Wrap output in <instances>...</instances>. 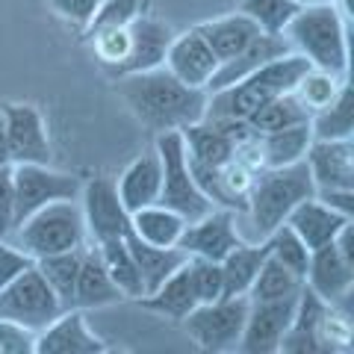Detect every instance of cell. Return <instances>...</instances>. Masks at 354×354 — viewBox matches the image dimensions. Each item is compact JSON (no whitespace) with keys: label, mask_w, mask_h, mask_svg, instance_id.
<instances>
[{"label":"cell","mask_w":354,"mask_h":354,"mask_svg":"<svg viewBox=\"0 0 354 354\" xmlns=\"http://www.w3.org/2000/svg\"><path fill=\"white\" fill-rule=\"evenodd\" d=\"M115 88L130 106V113L153 133L183 130L195 124V121H201L207 113L204 88L183 86L162 65L142 74L118 77Z\"/></svg>","instance_id":"cell-1"},{"label":"cell","mask_w":354,"mask_h":354,"mask_svg":"<svg viewBox=\"0 0 354 354\" xmlns=\"http://www.w3.org/2000/svg\"><path fill=\"white\" fill-rule=\"evenodd\" d=\"M316 195L313 177H310L307 162L281 165V169H260L251 183L248 204L239 218H245L248 234H242L245 242H263L274 227H281L290 218L292 209Z\"/></svg>","instance_id":"cell-2"},{"label":"cell","mask_w":354,"mask_h":354,"mask_svg":"<svg viewBox=\"0 0 354 354\" xmlns=\"http://www.w3.org/2000/svg\"><path fill=\"white\" fill-rule=\"evenodd\" d=\"M283 39L310 68L348 77V18L334 3L301 6L286 24Z\"/></svg>","instance_id":"cell-3"},{"label":"cell","mask_w":354,"mask_h":354,"mask_svg":"<svg viewBox=\"0 0 354 354\" xmlns=\"http://www.w3.org/2000/svg\"><path fill=\"white\" fill-rule=\"evenodd\" d=\"M310 68V62L298 53H283V57L266 62L263 68L248 74L245 80H239L227 88L207 95V113L204 118H236L248 121L263 104L274 101L286 92H292L295 83L301 80V74Z\"/></svg>","instance_id":"cell-4"},{"label":"cell","mask_w":354,"mask_h":354,"mask_svg":"<svg viewBox=\"0 0 354 354\" xmlns=\"http://www.w3.org/2000/svg\"><path fill=\"white\" fill-rule=\"evenodd\" d=\"M32 260L48 257V254H62L88 245L86 221L80 209V198H65V201H50L6 236Z\"/></svg>","instance_id":"cell-5"},{"label":"cell","mask_w":354,"mask_h":354,"mask_svg":"<svg viewBox=\"0 0 354 354\" xmlns=\"http://www.w3.org/2000/svg\"><path fill=\"white\" fill-rule=\"evenodd\" d=\"M153 151L160 153L162 162V189H160V204L174 209L177 216L189 221H198L213 209V201L198 189L192 169H189V157H186V145L180 130H169V133H157V145Z\"/></svg>","instance_id":"cell-6"},{"label":"cell","mask_w":354,"mask_h":354,"mask_svg":"<svg viewBox=\"0 0 354 354\" xmlns=\"http://www.w3.org/2000/svg\"><path fill=\"white\" fill-rule=\"evenodd\" d=\"M248 307H251L248 295H221L209 304H198L180 322H183L186 337L201 351L227 354L239 348Z\"/></svg>","instance_id":"cell-7"},{"label":"cell","mask_w":354,"mask_h":354,"mask_svg":"<svg viewBox=\"0 0 354 354\" xmlns=\"http://www.w3.org/2000/svg\"><path fill=\"white\" fill-rule=\"evenodd\" d=\"M65 313V304L59 301V295L50 290V283L41 278V272L27 269L24 274H18L12 283H6L0 290V319H12V322H21L39 330L48 328L53 319Z\"/></svg>","instance_id":"cell-8"},{"label":"cell","mask_w":354,"mask_h":354,"mask_svg":"<svg viewBox=\"0 0 354 354\" xmlns=\"http://www.w3.org/2000/svg\"><path fill=\"white\" fill-rule=\"evenodd\" d=\"M12 183H15V227L27 216L36 213V209H41L44 204L65 201V198H80L83 192V183L77 177L50 169V162L48 165H36V162L12 165Z\"/></svg>","instance_id":"cell-9"},{"label":"cell","mask_w":354,"mask_h":354,"mask_svg":"<svg viewBox=\"0 0 354 354\" xmlns=\"http://www.w3.org/2000/svg\"><path fill=\"white\" fill-rule=\"evenodd\" d=\"M80 209L86 221L88 242H106V239H121L130 227V213L124 209L115 189V177H92L83 183L80 192Z\"/></svg>","instance_id":"cell-10"},{"label":"cell","mask_w":354,"mask_h":354,"mask_svg":"<svg viewBox=\"0 0 354 354\" xmlns=\"http://www.w3.org/2000/svg\"><path fill=\"white\" fill-rule=\"evenodd\" d=\"M0 118H3V127H6V145H9L12 165H24V162L48 165L50 162L48 124H44V118L36 106L9 104L0 113Z\"/></svg>","instance_id":"cell-11"},{"label":"cell","mask_w":354,"mask_h":354,"mask_svg":"<svg viewBox=\"0 0 354 354\" xmlns=\"http://www.w3.org/2000/svg\"><path fill=\"white\" fill-rule=\"evenodd\" d=\"M239 242H245L239 236V221L234 209H221L213 207L207 216H201L198 221H189L183 230L177 248H183L189 257H207L221 263L234 251Z\"/></svg>","instance_id":"cell-12"},{"label":"cell","mask_w":354,"mask_h":354,"mask_svg":"<svg viewBox=\"0 0 354 354\" xmlns=\"http://www.w3.org/2000/svg\"><path fill=\"white\" fill-rule=\"evenodd\" d=\"M295 298H278V301H251L245 330H242L239 348L242 354H278L286 330L292 325Z\"/></svg>","instance_id":"cell-13"},{"label":"cell","mask_w":354,"mask_h":354,"mask_svg":"<svg viewBox=\"0 0 354 354\" xmlns=\"http://www.w3.org/2000/svg\"><path fill=\"white\" fill-rule=\"evenodd\" d=\"M304 286H310L328 304H348L354 295V263L337 248V242L313 248L304 272Z\"/></svg>","instance_id":"cell-14"},{"label":"cell","mask_w":354,"mask_h":354,"mask_svg":"<svg viewBox=\"0 0 354 354\" xmlns=\"http://www.w3.org/2000/svg\"><path fill=\"white\" fill-rule=\"evenodd\" d=\"M162 68L171 77H177L183 86L204 88L207 92L213 74L218 71V59H216V53L209 50V44L204 41L201 32L192 27V30L180 32V36H171L169 50H165V59H162Z\"/></svg>","instance_id":"cell-15"},{"label":"cell","mask_w":354,"mask_h":354,"mask_svg":"<svg viewBox=\"0 0 354 354\" xmlns=\"http://www.w3.org/2000/svg\"><path fill=\"white\" fill-rule=\"evenodd\" d=\"M109 346L88 328L86 310L68 307L62 316L39 330L36 354H106Z\"/></svg>","instance_id":"cell-16"},{"label":"cell","mask_w":354,"mask_h":354,"mask_svg":"<svg viewBox=\"0 0 354 354\" xmlns=\"http://www.w3.org/2000/svg\"><path fill=\"white\" fill-rule=\"evenodd\" d=\"M304 162L319 189H354V142L351 139H313Z\"/></svg>","instance_id":"cell-17"},{"label":"cell","mask_w":354,"mask_h":354,"mask_svg":"<svg viewBox=\"0 0 354 354\" xmlns=\"http://www.w3.org/2000/svg\"><path fill=\"white\" fill-rule=\"evenodd\" d=\"M171 36L174 32L165 27L162 21L139 15L130 24V50H127V57L109 77L118 80V77H127V74H142V71L160 68L162 59H165V50H169Z\"/></svg>","instance_id":"cell-18"},{"label":"cell","mask_w":354,"mask_h":354,"mask_svg":"<svg viewBox=\"0 0 354 354\" xmlns=\"http://www.w3.org/2000/svg\"><path fill=\"white\" fill-rule=\"evenodd\" d=\"M118 301H124V295L118 292V286L109 278L97 245L88 242L83 248L80 272H77V283H74V307L77 310H101V307L118 304Z\"/></svg>","instance_id":"cell-19"},{"label":"cell","mask_w":354,"mask_h":354,"mask_svg":"<svg viewBox=\"0 0 354 354\" xmlns=\"http://www.w3.org/2000/svg\"><path fill=\"white\" fill-rule=\"evenodd\" d=\"M115 189H118V198H121V204H124L127 213H136L142 207L160 204V189H162L160 153L151 151V153H142L139 160H133L115 180Z\"/></svg>","instance_id":"cell-20"},{"label":"cell","mask_w":354,"mask_h":354,"mask_svg":"<svg viewBox=\"0 0 354 354\" xmlns=\"http://www.w3.org/2000/svg\"><path fill=\"white\" fill-rule=\"evenodd\" d=\"M283 53H290V44H286L283 36H269V32H260V36L254 39L242 53H236L234 59H227V62L218 65V71L213 74V80H209V86H207V95L218 92V88L234 86L239 80H245L248 74L263 68L266 62L283 57Z\"/></svg>","instance_id":"cell-21"},{"label":"cell","mask_w":354,"mask_h":354,"mask_svg":"<svg viewBox=\"0 0 354 354\" xmlns=\"http://www.w3.org/2000/svg\"><path fill=\"white\" fill-rule=\"evenodd\" d=\"M346 221H351V218L337 213V209H330L328 204H322L313 195V198H307V201H301L292 209L290 218H286V225H290L295 234L301 236L304 245L313 251V248H322V245H328V242H334Z\"/></svg>","instance_id":"cell-22"},{"label":"cell","mask_w":354,"mask_h":354,"mask_svg":"<svg viewBox=\"0 0 354 354\" xmlns=\"http://www.w3.org/2000/svg\"><path fill=\"white\" fill-rule=\"evenodd\" d=\"M195 30L201 32L204 41L209 44V50L216 53L218 65L227 62V59H234L236 53H242L254 39L260 36V27L254 24L248 15H242V12L204 21V24H198Z\"/></svg>","instance_id":"cell-23"},{"label":"cell","mask_w":354,"mask_h":354,"mask_svg":"<svg viewBox=\"0 0 354 354\" xmlns=\"http://www.w3.org/2000/svg\"><path fill=\"white\" fill-rule=\"evenodd\" d=\"M183 145H186V157H189V165H204V169H216V165H225L230 157H234V139L227 136L221 127H216L213 121H195V124L180 130Z\"/></svg>","instance_id":"cell-24"},{"label":"cell","mask_w":354,"mask_h":354,"mask_svg":"<svg viewBox=\"0 0 354 354\" xmlns=\"http://www.w3.org/2000/svg\"><path fill=\"white\" fill-rule=\"evenodd\" d=\"M124 242L127 248L133 254V260H136L139 272H142V283H145V295L153 292L157 286L171 278V274L180 269V266L189 260V254H186L183 248H160V245H148V242H142L139 236H133L130 230L124 234Z\"/></svg>","instance_id":"cell-25"},{"label":"cell","mask_w":354,"mask_h":354,"mask_svg":"<svg viewBox=\"0 0 354 354\" xmlns=\"http://www.w3.org/2000/svg\"><path fill=\"white\" fill-rule=\"evenodd\" d=\"M127 230L133 236H139L142 242H148V245L174 248L186 230V218L162 204H151V207H142L136 213H130Z\"/></svg>","instance_id":"cell-26"},{"label":"cell","mask_w":354,"mask_h":354,"mask_svg":"<svg viewBox=\"0 0 354 354\" xmlns=\"http://www.w3.org/2000/svg\"><path fill=\"white\" fill-rule=\"evenodd\" d=\"M139 304L145 307V310H151V313H157V316L177 319V322L189 316L192 310L198 307V301H195L189 274H186V263L171 274V278H165L153 292L142 295V298H139Z\"/></svg>","instance_id":"cell-27"},{"label":"cell","mask_w":354,"mask_h":354,"mask_svg":"<svg viewBox=\"0 0 354 354\" xmlns=\"http://www.w3.org/2000/svg\"><path fill=\"white\" fill-rule=\"evenodd\" d=\"M257 142H260L263 169H281V165H292L304 160L310 142H313V133H310V121H304V124L295 127L263 133Z\"/></svg>","instance_id":"cell-28"},{"label":"cell","mask_w":354,"mask_h":354,"mask_svg":"<svg viewBox=\"0 0 354 354\" xmlns=\"http://www.w3.org/2000/svg\"><path fill=\"white\" fill-rule=\"evenodd\" d=\"M269 257L266 242H239V245L221 260V274H225V295H248L260 266Z\"/></svg>","instance_id":"cell-29"},{"label":"cell","mask_w":354,"mask_h":354,"mask_svg":"<svg viewBox=\"0 0 354 354\" xmlns=\"http://www.w3.org/2000/svg\"><path fill=\"white\" fill-rule=\"evenodd\" d=\"M97 251H101V260H104L113 283L118 286V292L124 295L127 301H139V298L145 295V283H142V272H139L136 260H133L124 236L97 242Z\"/></svg>","instance_id":"cell-30"},{"label":"cell","mask_w":354,"mask_h":354,"mask_svg":"<svg viewBox=\"0 0 354 354\" xmlns=\"http://www.w3.org/2000/svg\"><path fill=\"white\" fill-rule=\"evenodd\" d=\"M310 133L313 139H354V88L346 80L339 95L325 109L310 115Z\"/></svg>","instance_id":"cell-31"},{"label":"cell","mask_w":354,"mask_h":354,"mask_svg":"<svg viewBox=\"0 0 354 354\" xmlns=\"http://www.w3.org/2000/svg\"><path fill=\"white\" fill-rule=\"evenodd\" d=\"M83 248L62 251V254H48V257L36 260V269L41 272V278L50 283V290L59 295V301L65 304V310L74 307V283H77V272H80Z\"/></svg>","instance_id":"cell-32"},{"label":"cell","mask_w":354,"mask_h":354,"mask_svg":"<svg viewBox=\"0 0 354 354\" xmlns=\"http://www.w3.org/2000/svg\"><path fill=\"white\" fill-rule=\"evenodd\" d=\"M304 121H310L307 106L298 101L295 92H286V95H281V97H274V101L263 104L257 113L248 118V124H251V130L257 133V136H263V133H274V130H283V127H295V124H304Z\"/></svg>","instance_id":"cell-33"},{"label":"cell","mask_w":354,"mask_h":354,"mask_svg":"<svg viewBox=\"0 0 354 354\" xmlns=\"http://www.w3.org/2000/svg\"><path fill=\"white\" fill-rule=\"evenodd\" d=\"M301 286H304V281L298 278L295 272H290L278 260L266 257V263L260 266L257 278H254L251 290H248V301H278V298L298 295Z\"/></svg>","instance_id":"cell-34"},{"label":"cell","mask_w":354,"mask_h":354,"mask_svg":"<svg viewBox=\"0 0 354 354\" xmlns=\"http://www.w3.org/2000/svg\"><path fill=\"white\" fill-rule=\"evenodd\" d=\"M348 77H337V74H328V71H319V68H307L301 74V80L295 83V97L307 106V113L313 115L319 109H325L334 97L339 95L342 83H346Z\"/></svg>","instance_id":"cell-35"},{"label":"cell","mask_w":354,"mask_h":354,"mask_svg":"<svg viewBox=\"0 0 354 354\" xmlns=\"http://www.w3.org/2000/svg\"><path fill=\"white\" fill-rule=\"evenodd\" d=\"M263 242H266V248H269L272 260H278L281 266H286V269L295 272L298 278L304 281V272H307V263H310V248L304 245L301 236H298L286 221L281 227H274Z\"/></svg>","instance_id":"cell-36"},{"label":"cell","mask_w":354,"mask_h":354,"mask_svg":"<svg viewBox=\"0 0 354 354\" xmlns=\"http://www.w3.org/2000/svg\"><path fill=\"white\" fill-rule=\"evenodd\" d=\"M295 0H242L239 12L248 15L254 24L260 27V32H269V36H283L286 24L295 18L298 12Z\"/></svg>","instance_id":"cell-37"},{"label":"cell","mask_w":354,"mask_h":354,"mask_svg":"<svg viewBox=\"0 0 354 354\" xmlns=\"http://www.w3.org/2000/svg\"><path fill=\"white\" fill-rule=\"evenodd\" d=\"M186 274H189L192 292L198 304H209L225 295V274H221V263L207 257H189L186 260Z\"/></svg>","instance_id":"cell-38"},{"label":"cell","mask_w":354,"mask_h":354,"mask_svg":"<svg viewBox=\"0 0 354 354\" xmlns=\"http://www.w3.org/2000/svg\"><path fill=\"white\" fill-rule=\"evenodd\" d=\"M139 15H142V0H101L95 18L88 21V27L83 32L95 36V32H104V30L130 27Z\"/></svg>","instance_id":"cell-39"},{"label":"cell","mask_w":354,"mask_h":354,"mask_svg":"<svg viewBox=\"0 0 354 354\" xmlns=\"http://www.w3.org/2000/svg\"><path fill=\"white\" fill-rule=\"evenodd\" d=\"M39 334L27 325L0 319V354H36Z\"/></svg>","instance_id":"cell-40"},{"label":"cell","mask_w":354,"mask_h":354,"mask_svg":"<svg viewBox=\"0 0 354 354\" xmlns=\"http://www.w3.org/2000/svg\"><path fill=\"white\" fill-rule=\"evenodd\" d=\"M32 260L30 254H24L18 245H12L6 236H0V290L6 283H12L18 274H24L27 269H32Z\"/></svg>","instance_id":"cell-41"},{"label":"cell","mask_w":354,"mask_h":354,"mask_svg":"<svg viewBox=\"0 0 354 354\" xmlns=\"http://www.w3.org/2000/svg\"><path fill=\"white\" fill-rule=\"evenodd\" d=\"M48 3L62 21H68V24L86 30L88 21L95 18L97 6H101V0H48Z\"/></svg>","instance_id":"cell-42"},{"label":"cell","mask_w":354,"mask_h":354,"mask_svg":"<svg viewBox=\"0 0 354 354\" xmlns=\"http://www.w3.org/2000/svg\"><path fill=\"white\" fill-rule=\"evenodd\" d=\"M15 227V183L12 165H0V236H9Z\"/></svg>","instance_id":"cell-43"},{"label":"cell","mask_w":354,"mask_h":354,"mask_svg":"<svg viewBox=\"0 0 354 354\" xmlns=\"http://www.w3.org/2000/svg\"><path fill=\"white\" fill-rule=\"evenodd\" d=\"M316 198L337 213L354 218V189H319Z\"/></svg>","instance_id":"cell-44"},{"label":"cell","mask_w":354,"mask_h":354,"mask_svg":"<svg viewBox=\"0 0 354 354\" xmlns=\"http://www.w3.org/2000/svg\"><path fill=\"white\" fill-rule=\"evenodd\" d=\"M0 165H12V160H9V145H6V127H3V118H0Z\"/></svg>","instance_id":"cell-45"},{"label":"cell","mask_w":354,"mask_h":354,"mask_svg":"<svg viewBox=\"0 0 354 354\" xmlns=\"http://www.w3.org/2000/svg\"><path fill=\"white\" fill-rule=\"evenodd\" d=\"M298 6H319V3H334V0H295Z\"/></svg>","instance_id":"cell-46"}]
</instances>
